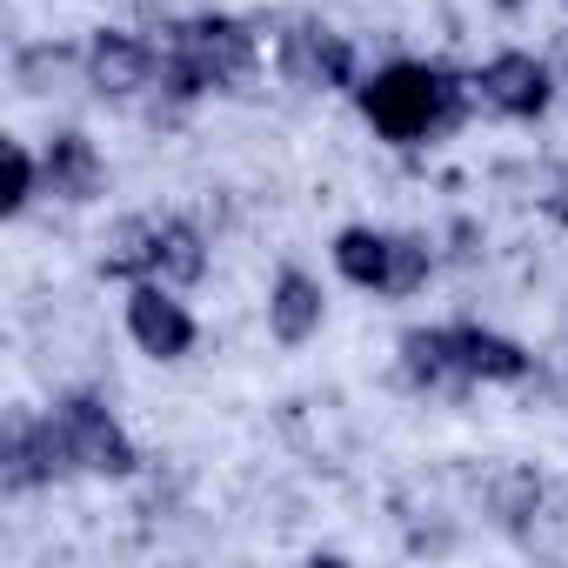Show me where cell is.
<instances>
[{"mask_svg": "<svg viewBox=\"0 0 568 568\" xmlns=\"http://www.w3.org/2000/svg\"><path fill=\"white\" fill-rule=\"evenodd\" d=\"M355 108L368 114V128L395 148H422L442 141L468 121L475 108V81H462L442 61H388L382 74H368L355 88Z\"/></svg>", "mask_w": 568, "mask_h": 568, "instance_id": "obj_1", "label": "cell"}, {"mask_svg": "<svg viewBox=\"0 0 568 568\" xmlns=\"http://www.w3.org/2000/svg\"><path fill=\"white\" fill-rule=\"evenodd\" d=\"M168 48H181L194 61V74L207 81V94H247L261 74V34L234 14H194L168 28Z\"/></svg>", "mask_w": 568, "mask_h": 568, "instance_id": "obj_2", "label": "cell"}, {"mask_svg": "<svg viewBox=\"0 0 568 568\" xmlns=\"http://www.w3.org/2000/svg\"><path fill=\"white\" fill-rule=\"evenodd\" d=\"M48 415H54V428H61V448H68L74 475H108V481H121V475L141 468V448H134L128 428L108 415V402L68 395V402H54Z\"/></svg>", "mask_w": 568, "mask_h": 568, "instance_id": "obj_3", "label": "cell"}, {"mask_svg": "<svg viewBox=\"0 0 568 568\" xmlns=\"http://www.w3.org/2000/svg\"><path fill=\"white\" fill-rule=\"evenodd\" d=\"M274 61H281V74H288L295 88H308V94H322V88H348V94H355V88H362L348 34H335V28H315V21H302V28H288V34H281Z\"/></svg>", "mask_w": 568, "mask_h": 568, "instance_id": "obj_4", "label": "cell"}, {"mask_svg": "<svg viewBox=\"0 0 568 568\" xmlns=\"http://www.w3.org/2000/svg\"><path fill=\"white\" fill-rule=\"evenodd\" d=\"M475 101L501 121H541L548 101H555V81L535 54H495L481 74H475Z\"/></svg>", "mask_w": 568, "mask_h": 568, "instance_id": "obj_5", "label": "cell"}, {"mask_svg": "<svg viewBox=\"0 0 568 568\" xmlns=\"http://www.w3.org/2000/svg\"><path fill=\"white\" fill-rule=\"evenodd\" d=\"M128 335H134V348L141 355H154V362H181V355H194V315L174 302V288H161V281H134V295H128Z\"/></svg>", "mask_w": 568, "mask_h": 568, "instance_id": "obj_6", "label": "cell"}, {"mask_svg": "<svg viewBox=\"0 0 568 568\" xmlns=\"http://www.w3.org/2000/svg\"><path fill=\"white\" fill-rule=\"evenodd\" d=\"M81 68H88V88H94L101 101H134L141 88H154V68H161V54H154L148 41L121 34V28H101V34L88 41Z\"/></svg>", "mask_w": 568, "mask_h": 568, "instance_id": "obj_7", "label": "cell"}, {"mask_svg": "<svg viewBox=\"0 0 568 568\" xmlns=\"http://www.w3.org/2000/svg\"><path fill=\"white\" fill-rule=\"evenodd\" d=\"M322 315H328L322 281L302 274V267H281L274 288H267V335H274L281 348H302V342L322 335Z\"/></svg>", "mask_w": 568, "mask_h": 568, "instance_id": "obj_8", "label": "cell"}, {"mask_svg": "<svg viewBox=\"0 0 568 568\" xmlns=\"http://www.w3.org/2000/svg\"><path fill=\"white\" fill-rule=\"evenodd\" d=\"M41 174H48V194L54 201H94L101 187H108V168H101V148L81 134V128H68V134H54L48 141V154H41Z\"/></svg>", "mask_w": 568, "mask_h": 568, "instance_id": "obj_9", "label": "cell"}, {"mask_svg": "<svg viewBox=\"0 0 568 568\" xmlns=\"http://www.w3.org/2000/svg\"><path fill=\"white\" fill-rule=\"evenodd\" d=\"M402 375L428 395H455L468 388L462 375V348H455V328H408L402 335Z\"/></svg>", "mask_w": 568, "mask_h": 568, "instance_id": "obj_10", "label": "cell"}, {"mask_svg": "<svg viewBox=\"0 0 568 568\" xmlns=\"http://www.w3.org/2000/svg\"><path fill=\"white\" fill-rule=\"evenodd\" d=\"M455 348H462V375L468 382H521L528 368H535V355L521 348V342H508V335H495V328H455Z\"/></svg>", "mask_w": 568, "mask_h": 568, "instance_id": "obj_11", "label": "cell"}, {"mask_svg": "<svg viewBox=\"0 0 568 568\" xmlns=\"http://www.w3.org/2000/svg\"><path fill=\"white\" fill-rule=\"evenodd\" d=\"M154 241H161V221L154 214L114 221L108 241H101V274L108 281H154Z\"/></svg>", "mask_w": 568, "mask_h": 568, "instance_id": "obj_12", "label": "cell"}, {"mask_svg": "<svg viewBox=\"0 0 568 568\" xmlns=\"http://www.w3.org/2000/svg\"><path fill=\"white\" fill-rule=\"evenodd\" d=\"M388 261H395V234H382V227H342L335 234V274L355 281V288L382 295L388 288Z\"/></svg>", "mask_w": 568, "mask_h": 568, "instance_id": "obj_13", "label": "cell"}, {"mask_svg": "<svg viewBox=\"0 0 568 568\" xmlns=\"http://www.w3.org/2000/svg\"><path fill=\"white\" fill-rule=\"evenodd\" d=\"M201 274H207V241H201V227L181 221V214H168V221H161V241H154V281H161V288H194Z\"/></svg>", "mask_w": 568, "mask_h": 568, "instance_id": "obj_14", "label": "cell"}, {"mask_svg": "<svg viewBox=\"0 0 568 568\" xmlns=\"http://www.w3.org/2000/svg\"><path fill=\"white\" fill-rule=\"evenodd\" d=\"M428 274H435V247L422 241V234H395V261H388V302H402V295H422L428 288Z\"/></svg>", "mask_w": 568, "mask_h": 568, "instance_id": "obj_15", "label": "cell"}, {"mask_svg": "<svg viewBox=\"0 0 568 568\" xmlns=\"http://www.w3.org/2000/svg\"><path fill=\"white\" fill-rule=\"evenodd\" d=\"M0 154H8V194H0V214H8V221H21V214L34 207V194L48 187V174H41V161H34L21 141H8Z\"/></svg>", "mask_w": 568, "mask_h": 568, "instance_id": "obj_16", "label": "cell"}, {"mask_svg": "<svg viewBox=\"0 0 568 568\" xmlns=\"http://www.w3.org/2000/svg\"><path fill=\"white\" fill-rule=\"evenodd\" d=\"M535 508H541V475L508 468V475L495 481V515H501V521H528Z\"/></svg>", "mask_w": 568, "mask_h": 568, "instance_id": "obj_17", "label": "cell"}, {"mask_svg": "<svg viewBox=\"0 0 568 568\" xmlns=\"http://www.w3.org/2000/svg\"><path fill=\"white\" fill-rule=\"evenodd\" d=\"M541 187H548V194H535V201L548 207V221H561V227H568V168H548V174H541Z\"/></svg>", "mask_w": 568, "mask_h": 568, "instance_id": "obj_18", "label": "cell"}, {"mask_svg": "<svg viewBox=\"0 0 568 568\" xmlns=\"http://www.w3.org/2000/svg\"><path fill=\"white\" fill-rule=\"evenodd\" d=\"M495 8H508V14H515V8H521V0H495Z\"/></svg>", "mask_w": 568, "mask_h": 568, "instance_id": "obj_19", "label": "cell"}]
</instances>
